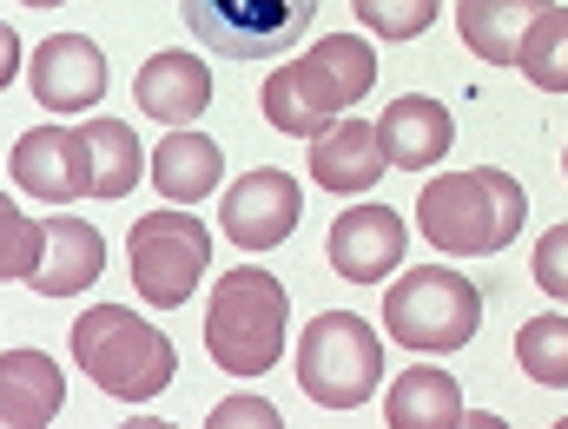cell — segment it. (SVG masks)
Returning a JSON list of instances; mask_svg holds the SVG:
<instances>
[{"label": "cell", "instance_id": "1", "mask_svg": "<svg viewBox=\"0 0 568 429\" xmlns=\"http://www.w3.org/2000/svg\"><path fill=\"white\" fill-rule=\"evenodd\" d=\"M523 218H529V192L503 165L443 172L417 198V225L443 258H496L503 245H516Z\"/></svg>", "mask_w": 568, "mask_h": 429}, {"label": "cell", "instance_id": "2", "mask_svg": "<svg viewBox=\"0 0 568 429\" xmlns=\"http://www.w3.org/2000/svg\"><path fill=\"white\" fill-rule=\"evenodd\" d=\"M371 80H377L371 40H357V33H324L311 53L284 60L278 73L265 80L258 106H265V120H272L278 133L311 140V133H324L331 120H344V106H357V100L371 93Z\"/></svg>", "mask_w": 568, "mask_h": 429}, {"label": "cell", "instance_id": "3", "mask_svg": "<svg viewBox=\"0 0 568 429\" xmlns=\"http://www.w3.org/2000/svg\"><path fill=\"white\" fill-rule=\"evenodd\" d=\"M73 364L120 404H152L172 370H179V350L159 324H145L140 310L126 304H93L73 317Z\"/></svg>", "mask_w": 568, "mask_h": 429}, {"label": "cell", "instance_id": "4", "mask_svg": "<svg viewBox=\"0 0 568 429\" xmlns=\"http://www.w3.org/2000/svg\"><path fill=\"white\" fill-rule=\"evenodd\" d=\"M291 297L265 265H232L205 304V350L225 377H265L284 357Z\"/></svg>", "mask_w": 568, "mask_h": 429}, {"label": "cell", "instance_id": "5", "mask_svg": "<svg viewBox=\"0 0 568 429\" xmlns=\"http://www.w3.org/2000/svg\"><path fill=\"white\" fill-rule=\"evenodd\" d=\"M297 384L317 410H357L384 384V337L357 310H324L311 317L297 344Z\"/></svg>", "mask_w": 568, "mask_h": 429}, {"label": "cell", "instance_id": "6", "mask_svg": "<svg viewBox=\"0 0 568 429\" xmlns=\"http://www.w3.org/2000/svg\"><path fill=\"white\" fill-rule=\"evenodd\" d=\"M476 324H483V290L463 272H449V265H417L384 297V330L417 357L463 350L476 337Z\"/></svg>", "mask_w": 568, "mask_h": 429}, {"label": "cell", "instance_id": "7", "mask_svg": "<svg viewBox=\"0 0 568 429\" xmlns=\"http://www.w3.org/2000/svg\"><path fill=\"white\" fill-rule=\"evenodd\" d=\"M126 258H133V285L145 304L179 310L212 272V232L199 212H145L126 238Z\"/></svg>", "mask_w": 568, "mask_h": 429}, {"label": "cell", "instance_id": "8", "mask_svg": "<svg viewBox=\"0 0 568 429\" xmlns=\"http://www.w3.org/2000/svg\"><path fill=\"white\" fill-rule=\"evenodd\" d=\"M179 7H185V27L225 60L291 53L317 20V0H179Z\"/></svg>", "mask_w": 568, "mask_h": 429}, {"label": "cell", "instance_id": "9", "mask_svg": "<svg viewBox=\"0 0 568 429\" xmlns=\"http://www.w3.org/2000/svg\"><path fill=\"white\" fill-rule=\"evenodd\" d=\"M13 185L33 192L40 205H73V198H93V152L80 126H33L13 140Z\"/></svg>", "mask_w": 568, "mask_h": 429}, {"label": "cell", "instance_id": "10", "mask_svg": "<svg viewBox=\"0 0 568 429\" xmlns=\"http://www.w3.org/2000/svg\"><path fill=\"white\" fill-rule=\"evenodd\" d=\"M297 212H304L297 178L278 172V165H258V172H245V178L225 192L219 225H225V238H232L239 252H272V245H284V238L297 232Z\"/></svg>", "mask_w": 568, "mask_h": 429}, {"label": "cell", "instance_id": "11", "mask_svg": "<svg viewBox=\"0 0 568 429\" xmlns=\"http://www.w3.org/2000/svg\"><path fill=\"white\" fill-rule=\"evenodd\" d=\"M404 245H410L404 212H390V205H377V198L337 212V225H331V265H337V278H351V285L390 278V272L404 265Z\"/></svg>", "mask_w": 568, "mask_h": 429}, {"label": "cell", "instance_id": "12", "mask_svg": "<svg viewBox=\"0 0 568 429\" xmlns=\"http://www.w3.org/2000/svg\"><path fill=\"white\" fill-rule=\"evenodd\" d=\"M106 80H113V67L87 33H53L33 53V100L53 113H93L106 100Z\"/></svg>", "mask_w": 568, "mask_h": 429}, {"label": "cell", "instance_id": "13", "mask_svg": "<svg viewBox=\"0 0 568 429\" xmlns=\"http://www.w3.org/2000/svg\"><path fill=\"white\" fill-rule=\"evenodd\" d=\"M384 172H390V165H384L377 126H364V120H331L324 133H311V178H317V192L364 198Z\"/></svg>", "mask_w": 568, "mask_h": 429}, {"label": "cell", "instance_id": "14", "mask_svg": "<svg viewBox=\"0 0 568 429\" xmlns=\"http://www.w3.org/2000/svg\"><path fill=\"white\" fill-rule=\"evenodd\" d=\"M377 145H384V165H397V172H429L436 159H449V145H456V120H449L443 100H429V93H404L397 106H384V120H377Z\"/></svg>", "mask_w": 568, "mask_h": 429}, {"label": "cell", "instance_id": "15", "mask_svg": "<svg viewBox=\"0 0 568 429\" xmlns=\"http://www.w3.org/2000/svg\"><path fill=\"white\" fill-rule=\"evenodd\" d=\"M133 100H140L145 120L179 133L212 106V67L199 53H152L140 67V80H133Z\"/></svg>", "mask_w": 568, "mask_h": 429}, {"label": "cell", "instance_id": "16", "mask_svg": "<svg viewBox=\"0 0 568 429\" xmlns=\"http://www.w3.org/2000/svg\"><path fill=\"white\" fill-rule=\"evenodd\" d=\"M100 272H106V238L87 218H67V212L47 218V245H40V265H33L27 285L40 297H73V290L93 285Z\"/></svg>", "mask_w": 568, "mask_h": 429}, {"label": "cell", "instance_id": "17", "mask_svg": "<svg viewBox=\"0 0 568 429\" xmlns=\"http://www.w3.org/2000/svg\"><path fill=\"white\" fill-rule=\"evenodd\" d=\"M67 404V377L47 350H0V423L40 429L60 417Z\"/></svg>", "mask_w": 568, "mask_h": 429}, {"label": "cell", "instance_id": "18", "mask_svg": "<svg viewBox=\"0 0 568 429\" xmlns=\"http://www.w3.org/2000/svg\"><path fill=\"white\" fill-rule=\"evenodd\" d=\"M225 178V152L219 140H205V133H165L159 152H152V185H159V198H172V205H199V198H212V185Z\"/></svg>", "mask_w": 568, "mask_h": 429}, {"label": "cell", "instance_id": "19", "mask_svg": "<svg viewBox=\"0 0 568 429\" xmlns=\"http://www.w3.org/2000/svg\"><path fill=\"white\" fill-rule=\"evenodd\" d=\"M542 7H549V0H456V33H463V47H469L476 60L509 67L523 27H529Z\"/></svg>", "mask_w": 568, "mask_h": 429}, {"label": "cell", "instance_id": "20", "mask_svg": "<svg viewBox=\"0 0 568 429\" xmlns=\"http://www.w3.org/2000/svg\"><path fill=\"white\" fill-rule=\"evenodd\" d=\"M384 417L397 429H449L463 423V390H456V377L449 370H404L397 384H390V397H384Z\"/></svg>", "mask_w": 568, "mask_h": 429}, {"label": "cell", "instance_id": "21", "mask_svg": "<svg viewBox=\"0 0 568 429\" xmlns=\"http://www.w3.org/2000/svg\"><path fill=\"white\" fill-rule=\"evenodd\" d=\"M80 133H87V152H93V198H126L145 178V152H140V140H133V126L93 113Z\"/></svg>", "mask_w": 568, "mask_h": 429}, {"label": "cell", "instance_id": "22", "mask_svg": "<svg viewBox=\"0 0 568 429\" xmlns=\"http://www.w3.org/2000/svg\"><path fill=\"white\" fill-rule=\"evenodd\" d=\"M509 67H523L529 86H542V93H568V13H562V0H549V7L523 27Z\"/></svg>", "mask_w": 568, "mask_h": 429}, {"label": "cell", "instance_id": "23", "mask_svg": "<svg viewBox=\"0 0 568 429\" xmlns=\"http://www.w3.org/2000/svg\"><path fill=\"white\" fill-rule=\"evenodd\" d=\"M516 364H523L536 384L562 390L568 384V317L562 310H542V317H529V324L516 330Z\"/></svg>", "mask_w": 568, "mask_h": 429}, {"label": "cell", "instance_id": "24", "mask_svg": "<svg viewBox=\"0 0 568 429\" xmlns=\"http://www.w3.org/2000/svg\"><path fill=\"white\" fill-rule=\"evenodd\" d=\"M47 245V218H27L7 192H0V278H33Z\"/></svg>", "mask_w": 568, "mask_h": 429}, {"label": "cell", "instance_id": "25", "mask_svg": "<svg viewBox=\"0 0 568 429\" xmlns=\"http://www.w3.org/2000/svg\"><path fill=\"white\" fill-rule=\"evenodd\" d=\"M351 7H357V20H364L377 40H417L429 20H436L443 0H351Z\"/></svg>", "mask_w": 568, "mask_h": 429}, {"label": "cell", "instance_id": "26", "mask_svg": "<svg viewBox=\"0 0 568 429\" xmlns=\"http://www.w3.org/2000/svg\"><path fill=\"white\" fill-rule=\"evenodd\" d=\"M212 423L219 429H272L284 417L272 410V397H225V404H212Z\"/></svg>", "mask_w": 568, "mask_h": 429}, {"label": "cell", "instance_id": "27", "mask_svg": "<svg viewBox=\"0 0 568 429\" xmlns=\"http://www.w3.org/2000/svg\"><path fill=\"white\" fill-rule=\"evenodd\" d=\"M562 252H568V232H562V225H556V232H542V245H536V285L549 290V297H562V290H568Z\"/></svg>", "mask_w": 568, "mask_h": 429}, {"label": "cell", "instance_id": "28", "mask_svg": "<svg viewBox=\"0 0 568 429\" xmlns=\"http://www.w3.org/2000/svg\"><path fill=\"white\" fill-rule=\"evenodd\" d=\"M13 73H20V33L0 20V93L13 86Z\"/></svg>", "mask_w": 568, "mask_h": 429}, {"label": "cell", "instance_id": "29", "mask_svg": "<svg viewBox=\"0 0 568 429\" xmlns=\"http://www.w3.org/2000/svg\"><path fill=\"white\" fill-rule=\"evenodd\" d=\"M20 7H60V0H20Z\"/></svg>", "mask_w": 568, "mask_h": 429}]
</instances>
